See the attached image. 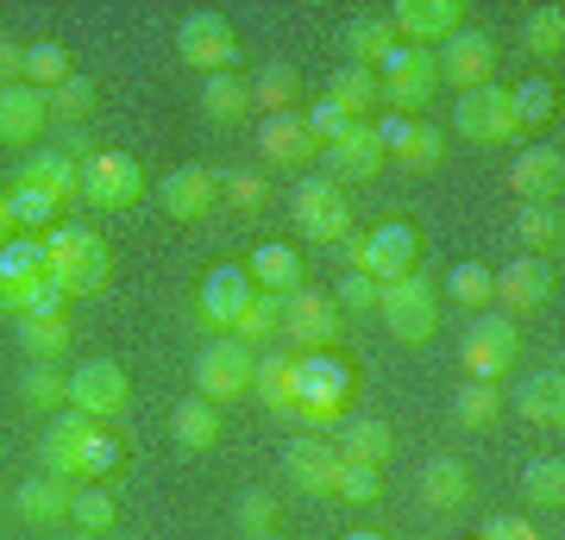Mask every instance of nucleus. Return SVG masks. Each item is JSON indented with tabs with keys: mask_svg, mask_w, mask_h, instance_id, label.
Instances as JSON below:
<instances>
[{
	"mask_svg": "<svg viewBox=\"0 0 565 540\" xmlns=\"http://www.w3.org/2000/svg\"><path fill=\"white\" fill-rule=\"evenodd\" d=\"M139 195H145L139 158H126V151H95V158L82 163V201H88V208L120 214V208H132Z\"/></svg>",
	"mask_w": 565,
	"mask_h": 540,
	"instance_id": "11",
	"label": "nucleus"
},
{
	"mask_svg": "<svg viewBox=\"0 0 565 540\" xmlns=\"http://www.w3.org/2000/svg\"><path fill=\"white\" fill-rule=\"evenodd\" d=\"M13 82H25V44L0 32V88H13Z\"/></svg>",
	"mask_w": 565,
	"mask_h": 540,
	"instance_id": "58",
	"label": "nucleus"
},
{
	"mask_svg": "<svg viewBox=\"0 0 565 540\" xmlns=\"http://www.w3.org/2000/svg\"><path fill=\"white\" fill-rule=\"evenodd\" d=\"M20 396L32 402V409H70V371H57V364H25L20 378Z\"/></svg>",
	"mask_w": 565,
	"mask_h": 540,
	"instance_id": "44",
	"label": "nucleus"
},
{
	"mask_svg": "<svg viewBox=\"0 0 565 540\" xmlns=\"http://www.w3.org/2000/svg\"><path fill=\"white\" fill-rule=\"evenodd\" d=\"M345 465H377L384 472V459L396 453V434H390V421L377 415H359L352 427H340V446H333Z\"/></svg>",
	"mask_w": 565,
	"mask_h": 540,
	"instance_id": "31",
	"label": "nucleus"
},
{
	"mask_svg": "<svg viewBox=\"0 0 565 540\" xmlns=\"http://www.w3.org/2000/svg\"><path fill=\"white\" fill-rule=\"evenodd\" d=\"M51 283V258H44V240H7L0 245V308L20 315L25 296Z\"/></svg>",
	"mask_w": 565,
	"mask_h": 540,
	"instance_id": "17",
	"label": "nucleus"
},
{
	"mask_svg": "<svg viewBox=\"0 0 565 540\" xmlns=\"http://www.w3.org/2000/svg\"><path fill=\"white\" fill-rule=\"evenodd\" d=\"M302 126H308V139H315V145H333V139H340V133H345L352 120H345L340 107H333V100L321 95L315 107H302Z\"/></svg>",
	"mask_w": 565,
	"mask_h": 540,
	"instance_id": "54",
	"label": "nucleus"
},
{
	"mask_svg": "<svg viewBox=\"0 0 565 540\" xmlns=\"http://www.w3.org/2000/svg\"><path fill=\"white\" fill-rule=\"evenodd\" d=\"M509 114H515V133H534V126H553V114H559V88L546 76H527L509 88Z\"/></svg>",
	"mask_w": 565,
	"mask_h": 540,
	"instance_id": "36",
	"label": "nucleus"
},
{
	"mask_svg": "<svg viewBox=\"0 0 565 540\" xmlns=\"http://www.w3.org/2000/svg\"><path fill=\"white\" fill-rule=\"evenodd\" d=\"M340 301L327 289H289L282 296V327L277 340H289V352H333L340 346Z\"/></svg>",
	"mask_w": 565,
	"mask_h": 540,
	"instance_id": "7",
	"label": "nucleus"
},
{
	"mask_svg": "<svg viewBox=\"0 0 565 540\" xmlns=\"http://www.w3.org/2000/svg\"><path fill=\"white\" fill-rule=\"evenodd\" d=\"M277 327H282V296L252 289V301H245L239 320H233V340H277Z\"/></svg>",
	"mask_w": 565,
	"mask_h": 540,
	"instance_id": "46",
	"label": "nucleus"
},
{
	"mask_svg": "<svg viewBox=\"0 0 565 540\" xmlns=\"http://www.w3.org/2000/svg\"><path fill=\"white\" fill-rule=\"evenodd\" d=\"M126 402H132V383L114 359H82L70 371V409H82L88 421H114L126 415Z\"/></svg>",
	"mask_w": 565,
	"mask_h": 540,
	"instance_id": "13",
	"label": "nucleus"
},
{
	"mask_svg": "<svg viewBox=\"0 0 565 540\" xmlns=\"http://www.w3.org/2000/svg\"><path fill=\"white\" fill-rule=\"evenodd\" d=\"M70 521H76L82 534H102L120 521V502H114V490L107 484H76V497H70Z\"/></svg>",
	"mask_w": 565,
	"mask_h": 540,
	"instance_id": "39",
	"label": "nucleus"
},
{
	"mask_svg": "<svg viewBox=\"0 0 565 540\" xmlns=\"http://www.w3.org/2000/svg\"><path fill=\"white\" fill-rule=\"evenodd\" d=\"M44 126H51V114H44L39 88H25V82L0 88V145H32L44 139Z\"/></svg>",
	"mask_w": 565,
	"mask_h": 540,
	"instance_id": "25",
	"label": "nucleus"
},
{
	"mask_svg": "<svg viewBox=\"0 0 565 540\" xmlns=\"http://www.w3.org/2000/svg\"><path fill=\"white\" fill-rule=\"evenodd\" d=\"M377 315H384V327L403 346H427L434 327H440V296H434V283L415 271V277H403V283H377Z\"/></svg>",
	"mask_w": 565,
	"mask_h": 540,
	"instance_id": "6",
	"label": "nucleus"
},
{
	"mask_svg": "<svg viewBox=\"0 0 565 540\" xmlns=\"http://www.w3.org/2000/svg\"><path fill=\"white\" fill-rule=\"evenodd\" d=\"M70 497H76V484L39 472V478H25L20 490H13V509H20V521H32V528H57V521H70Z\"/></svg>",
	"mask_w": 565,
	"mask_h": 540,
	"instance_id": "26",
	"label": "nucleus"
},
{
	"mask_svg": "<svg viewBox=\"0 0 565 540\" xmlns=\"http://www.w3.org/2000/svg\"><path fill=\"white\" fill-rule=\"evenodd\" d=\"M452 126H459V139L471 145H503L515 139V114H509V88L484 82V88H465L452 100Z\"/></svg>",
	"mask_w": 565,
	"mask_h": 540,
	"instance_id": "14",
	"label": "nucleus"
},
{
	"mask_svg": "<svg viewBox=\"0 0 565 540\" xmlns=\"http://www.w3.org/2000/svg\"><path fill=\"white\" fill-rule=\"evenodd\" d=\"M44 258H51V283H57L63 296H102L107 277H114V252H107L102 233H88V226H51L44 233Z\"/></svg>",
	"mask_w": 565,
	"mask_h": 540,
	"instance_id": "1",
	"label": "nucleus"
},
{
	"mask_svg": "<svg viewBox=\"0 0 565 540\" xmlns=\"http://www.w3.org/2000/svg\"><path fill=\"white\" fill-rule=\"evenodd\" d=\"M515 359H522V333H515L509 315H478L471 327H465L459 364H465L471 383H503L509 371H515Z\"/></svg>",
	"mask_w": 565,
	"mask_h": 540,
	"instance_id": "5",
	"label": "nucleus"
},
{
	"mask_svg": "<svg viewBox=\"0 0 565 540\" xmlns=\"http://www.w3.org/2000/svg\"><path fill=\"white\" fill-rule=\"evenodd\" d=\"M384 170V145L364 120H352L333 145H321V177L327 182H371Z\"/></svg>",
	"mask_w": 565,
	"mask_h": 540,
	"instance_id": "15",
	"label": "nucleus"
},
{
	"mask_svg": "<svg viewBox=\"0 0 565 540\" xmlns=\"http://www.w3.org/2000/svg\"><path fill=\"white\" fill-rule=\"evenodd\" d=\"M296 226H302V240H321V245L352 240V201H345L340 182L302 177V189H296Z\"/></svg>",
	"mask_w": 565,
	"mask_h": 540,
	"instance_id": "10",
	"label": "nucleus"
},
{
	"mask_svg": "<svg viewBox=\"0 0 565 540\" xmlns=\"http://www.w3.org/2000/svg\"><path fill=\"white\" fill-rule=\"evenodd\" d=\"M95 100H102V95H95V82L70 76V82H57V88L44 95V114H51L57 126H82L88 114H95Z\"/></svg>",
	"mask_w": 565,
	"mask_h": 540,
	"instance_id": "43",
	"label": "nucleus"
},
{
	"mask_svg": "<svg viewBox=\"0 0 565 540\" xmlns=\"http://www.w3.org/2000/svg\"><path fill=\"white\" fill-rule=\"evenodd\" d=\"M170 434H177V446H189V453H207V446L221 441V409L207 396H182L177 409H170Z\"/></svg>",
	"mask_w": 565,
	"mask_h": 540,
	"instance_id": "33",
	"label": "nucleus"
},
{
	"mask_svg": "<svg viewBox=\"0 0 565 540\" xmlns=\"http://www.w3.org/2000/svg\"><path fill=\"white\" fill-rule=\"evenodd\" d=\"M340 44H345V63H352V70H377V63H384L403 39H396L390 13H359V20H345Z\"/></svg>",
	"mask_w": 565,
	"mask_h": 540,
	"instance_id": "27",
	"label": "nucleus"
},
{
	"mask_svg": "<svg viewBox=\"0 0 565 540\" xmlns=\"http://www.w3.org/2000/svg\"><path fill=\"white\" fill-rule=\"evenodd\" d=\"M214 201H221V182H214V170H202V163H177V170L158 182V208L170 221H202Z\"/></svg>",
	"mask_w": 565,
	"mask_h": 540,
	"instance_id": "20",
	"label": "nucleus"
},
{
	"mask_svg": "<svg viewBox=\"0 0 565 540\" xmlns=\"http://www.w3.org/2000/svg\"><path fill=\"white\" fill-rule=\"evenodd\" d=\"M471 497V472H465L459 459H427L422 465V502L427 509H459V502Z\"/></svg>",
	"mask_w": 565,
	"mask_h": 540,
	"instance_id": "37",
	"label": "nucleus"
},
{
	"mask_svg": "<svg viewBox=\"0 0 565 540\" xmlns=\"http://www.w3.org/2000/svg\"><path fill=\"white\" fill-rule=\"evenodd\" d=\"M333 301H340V308H352V315H364V308H377V283L364 277V271H345L340 296H333Z\"/></svg>",
	"mask_w": 565,
	"mask_h": 540,
	"instance_id": "55",
	"label": "nucleus"
},
{
	"mask_svg": "<svg viewBox=\"0 0 565 540\" xmlns=\"http://www.w3.org/2000/svg\"><path fill=\"white\" fill-rule=\"evenodd\" d=\"M258 151H264V163H277V170H308V163H321V145L308 139V126H302L296 107H289V114H264Z\"/></svg>",
	"mask_w": 565,
	"mask_h": 540,
	"instance_id": "19",
	"label": "nucleus"
},
{
	"mask_svg": "<svg viewBox=\"0 0 565 540\" xmlns=\"http://www.w3.org/2000/svg\"><path fill=\"white\" fill-rule=\"evenodd\" d=\"M245 301H252L245 264H214L202 277V296H195V320H202L207 333H233V320H239Z\"/></svg>",
	"mask_w": 565,
	"mask_h": 540,
	"instance_id": "16",
	"label": "nucleus"
},
{
	"mask_svg": "<svg viewBox=\"0 0 565 540\" xmlns=\"http://www.w3.org/2000/svg\"><path fill=\"white\" fill-rule=\"evenodd\" d=\"M440 158H446V133L440 126H427V120H415V139L403 145V158L396 163H408V170H434Z\"/></svg>",
	"mask_w": 565,
	"mask_h": 540,
	"instance_id": "52",
	"label": "nucleus"
},
{
	"mask_svg": "<svg viewBox=\"0 0 565 540\" xmlns=\"http://www.w3.org/2000/svg\"><path fill=\"white\" fill-rule=\"evenodd\" d=\"M522 497H527V509H559L565 502V465L553 453L522 465Z\"/></svg>",
	"mask_w": 565,
	"mask_h": 540,
	"instance_id": "40",
	"label": "nucleus"
},
{
	"mask_svg": "<svg viewBox=\"0 0 565 540\" xmlns=\"http://www.w3.org/2000/svg\"><path fill=\"white\" fill-rule=\"evenodd\" d=\"M490 296L503 301L497 315H527V308H546V296H553V264H546V258L503 264V277L490 283Z\"/></svg>",
	"mask_w": 565,
	"mask_h": 540,
	"instance_id": "22",
	"label": "nucleus"
},
{
	"mask_svg": "<svg viewBox=\"0 0 565 540\" xmlns=\"http://www.w3.org/2000/svg\"><path fill=\"white\" fill-rule=\"evenodd\" d=\"M340 453L327 441H289L282 446V478L296 484V490H308V497H333L340 490Z\"/></svg>",
	"mask_w": 565,
	"mask_h": 540,
	"instance_id": "21",
	"label": "nucleus"
},
{
	"mask_svg": "<svg viewBox=\"0 0 565 540\" xmlns=\"http://www.w3.org/2000/svg\"><path fill=\"white\" fill-rule=\"evenodd\" d=\"M497 415H503V390L497 383H465V390H452V421L459 427H490Z\"/></svg>",
	"mask_w": 565,
	"mask_h": 540,
	"instance_id": "45",
	"label": "nucleus"
},
{
	"mask_svg": "<svg viewBox=\"0 0 565 540\" xmlns=\"http://www.w3.org/2000/svg\"><path fill=\"white\" fill-rule=\"evenodd\" d=\"M120 459H126L120 441L95 421V427H88V441H82V484H107L114 472H120Z\"/></svg>",
	"mask_w": 565,
	"mask_h": 540,
	"instance_id": "48",
	"label": "nucleus"
},
{
	"mask_svg": "<svg viewBox=\"0 0 565 540\" xmlns=\"http://www.w3.org/2000/svg\"><path fill=\"white\" fill-rule=\"evenodd\" d=\"M352 409V364L340 352H296V421L340 427Z\"/></svg>",
	"mask_w": 565,
	"mask_h": 540,
	"instance_id": "2",
	"label": "nucleus"
},
{
	"mask_svg": "<svg viewBox=\"0 0 565 540\" xmlns=\"http://www.w3.org/2000/svg\"><path fill=\"white\" fill-rule=\"evenodd\" d=\"M258 540H277V534H258Z\"/></svg>",
	"mask_w": 565,
	"mask_h": 540,
	"instance_id": "63",
	"label": "nucleus"
},
{
	"mask_svg": "<svg viewBox=\"0 0 565 540\" xmlns=\"http://www.w3.org/2000/svg\"><path fill=\"white\" fill-rule=\"evenodd\" d=\"M252 390H258V402L270 415H296V352H289V346L264 352V359L252 364Z\"/></svg>",
	"mask_w": 565,
	"mask_h": 540,
	"instance_id": "30",
	"label": "nucleus"
},
{
	"mask_svg": "<svg viewBox=\"0 0 565 540\" xmlns=\"http://www.w3.org/2000/svg\"><path fill=\"white\" fill-rule=\"evenodd\" d=\"M221 189H226V201H233V208H252V214L264 208V177H252V170H233Z\"/></svg>",
	"mask_w": 565,
	"mask_h": 540,
	"instance_id": "56",
	"label": "nucleus"
},
{
	"mask_svg": "<svg viewBox=\"0 0 565 540\" xmlns=\"http://www.w3.org/2000/svg\"><path fill=\"white\" fill-rule=\"evenodd\" d=\"M76 76V63H70V51H63L57 39H39L25 44V88H39V95H51L57 82Z\"/></svg>",
	"mask_w": 565,
	"mask_h": 540,
	"instance_id": "38",
	"label": "nucleus"
},
{
	"mask_svg": "<svg viewBox=\"0 0 565 540\" xmlns=\"http://www.w3.org/2000/svg\"><path fill=\"white\" fill-rule=\"evenodd\" d=\"M233 521L245 528V540L277 534V497H270V490H239V502H233Z\"/></svg>",
	"mask_w": 565,
	"mask_h": 540,
	"instance_id": "51",
	"label": "nucleus"
},
{
	"mask_svg": "<svg viewBox=\"0 0 565 540\" xmlns=\"http://www.w3.org/2000/svg\"><path fill=\"white\" fill-rule=\"evenodd\" d=\"M296 88H302V76H296L289 63H264L258 76H252V107H264V114H289V107H296Z\"/></svg>",
	"mask_w": 565,
	"mask_h": 540,
	"instance_id": "41",
	"label": "nucleus"
},
{
	"mask_svg": "<svg viewBox=\"0 0 565 540\" xmlns=\"http://www.w3.org/2000/svg\"><path fill=\"white\" fill-rule=\"evenodd\" d=\"M7 189H32V195H51L63 208L70 195H82V163H70L51 145V151H32V158H20V170H13V182Z\"/></svg>",
	"mask_w": 565,
	"mask_h": 540,
	"instance_id": "23",
	"label": "nucleus"
},
{
	"mask_svg": "<svg viewBox=\"0 0 565 540\" xmlns=\"http://www.w3.org/2000/svg\"><path fill=\"white\" fill-rule=\"evenodd\" d=\"M202 114H207V120H221V126L245 120V114H252V82L233 76V70L202 76Z\"/></svg>",
	"mask_w": 565,
	"mask_h": 540,
	"instance_id": "35",
	"label": "nucleus"
},
{
	"mask_svg": "<svg viewBox=\"0 0 565 540\" xmlns=\"http://www.w3.org/2000/svg\"><path fill=\"white\" fill-rule=\"evenodd\" d=\"M252 346L233 340V333H221V340H207L202 352H195V396H207L214 409L233 396H252Z\"/></svg>",
	"mask_w": 565,
	"mask_h": 540,
	"instance_id": "8",
	"label": "nucleus"
},
{
	"mask_svg": "<svg viewBox=\"0 0 565 540\" xmlns=\"http://www.w3.org/2000/svg\"><path fill=\"white\" fill-rule=\"evenodd\" d=\"M490 283H497V271H490V264L465 258V264H452L446 289H452V301H459V308H484V301H490Z\"/></svg>",
	"mask_w": 565,
	"mask_h": 540,
	"instance_id": "50",
	"label": "nucleus"
},
{
	"mask_svg": "<svg viewBox=\"0 0 565 540\" xmlns=\"http://www.w3.org/2000/svg\"><path fill=\"white\" fill-rule=\"evenodd\" d=\"M440 88V70H434V51L427 44H396L384 63H377V100H390V114L403 120H422V107Z\"/></svg>",
	"mask_w": 565,
	"mask_h": 540,
	"instance_id": "4",
	"label": "nucleus"
},
{
	"mask_svg": "<svg viewBox=\"0 0 565 540\" xmlns=\"http://www.w3.org/2000/svg\"><path fill=\"white\" fill-rule=\"evenodd\" d=\"M63 308H70V296H63L57 283H39V289L25 296V308H20V315H63ZM20 315H13V320H20Z\"/></svg>",
	"mask_w": 565,
	"mask_h": 540,
	"instance_id": "59",
	"label": "nucleus"
},
{
	"mask_svg": "<svg viewBox=\"0 0 565 540\" xmlns=\"http://www.w3.org/2000/svg\"><path fill=\"white\" fill-rule=\"evenodd\" d=\"M327 100L340 107L345 120H359L364 107L377 100V70H352V63H345V70H333V82H327Z\"/></svg>",
	"mask_w": 565,
	"mask_h": 540,
	"instance_id": "42",
	"label": "nucleus"
},
{
	"mask_svg": "<svg viewBox=\"0 0 565 540\" xmlns=\"http://www.w3.org/2000/svg\"><path fill=\"white\" fill-rule=\"evenodd\" d=\"M522 44L534 51V57L559 63V51H565V7H534L527 25H522Z\"/></svg>",
	"mask_w": 565,
	"mask_h": 540,
	"instance_id": "47",
	"label": "nucleus"
},
{
	"mask_svg": "<svg viewBox=\"0 0 565 540\" xmlns=\"http://www.w3.org/2000/svg\"><path fill=\"white\" fill-rule=\"evenodd\" d=\"M20 346L32 364H57L70 346H76V333H70V320L63 315H20Z\"/></svg>",
	"mask_w": 565,
	"mask_h": 540,
	"instance_id": "34",
	"label": "nucleus"
},
{
	"mask_svg": "<svg viewBox=\"0 0 565 540\" xmlns=\"http://www.w3.org/2000/svg\"><path fill=\"white\" fill-rule=\"evenodd\" d=\"M434 70H440V82H452L459 95L465 88H484V82H497V39L459 25L452 39L434 44Z\"/></svg>",
	"mask_w": 565,
	"mask_h": 540,
	"instance_id": "12",
	"label": "nucleus"
},
{
	"mask_svg": "<svg viewBox=\"0 0 565 540\" xmlns=\"http://www.w3.org/2000/svg\"><path fill=\"white\" fill-rule=\"evenodd\" d=\"M345 252V271H364L371 283H403V277H415V264H422V233L408 221H390V226H377V233H352V240L340 245Z\"/></svg>",
	"mask_w": 565,
	"mask_h": 540,
	"instance_id": "3",
	"label": "nucleus"
},
{
	"mask_svg": "<svg viewBox=\"0 0 565 540\" xmlns=\"http://www.w3.org/2000/svg\"><path fill=\"white\" fill-rule=\"evenodd\" d=\"M7 214H13V233H51V221H57V201L32 195V189H7Z\"/></svg>",
	"mask_w": 565,
	"mask_h": 540,
	"instance_id": "49",
	"label": "nucleus"
},
{
	"mask_svg": "<svg viewBox=\"0 0 565 540\" xmlns=\"http://www.w3.org/2000/svg\"><path fill=\"white\" fill-rule=\"evenodd\" d=\"M515 240L527 245V258H559L565 245V221H559V201H522L515 208Z\"/></svg>",
	"mask_w": 565,
	"mask_h": 540,
	"instance_id": "29",
	"label": "nucleus"
},
{
	"mask_svg": "<svg viewBox=\"0 0 565 540\" xmlns=\"http://www.w3.org/2000/svg\"><path fill=\"white\" fill-rule=\"evenodd\" d=\"M478 540H541V534H534L527 516H490L484 528H478Z\"/></svg>",
	"mask_w": 565,
	"mask_h": 540,
	"instance_id": "57",
	"label": "nucleus"
},
{
	"mask_svg": "<svg viewBox=\"0 0 565 540\" xmlns=\"http://www.w3.org/2000/svg\"><path fill=\"white\" fill-rule=\"evenodd\" d=\"M63 540H102V534H82V528H76V534H63Z\"/></svg>",
	"mask_w": 565,
	"mask_h": 540,
	"instance_id": "62",
	"label": "nucleus"
},
{
	"mask_svg": "<svg viewBox=\"0 0 565 540\" xmlns=\"http://www.w3.org/2000/svg\"><path fill=\"white\" fill-rule=\"evenodd\" d=\"M390 25H396V39L403 44H434L452 39L465 25V7L459 0H396V13H390Z\"/></svg>",
	"mask_w": 565,
	"mask_h": 540,
	"instance_id": "18",
	"label": "nucleus"
},
{
	"mask_svg": "<svg viewBox=\"0 0 565 540\" xmlns=\"http://www.w3.org/2000/svg\"><path fill=\"white\" fill-rule=\"evenodd\" d=\"M345 540H390V534H377V528H352Z\"/></svg>",
	"mask_w": 565,
	"mask_h": 540,
	"instance_id": "61",
	"label": "nucleus"
},
{
	"mask_svg": "<svg viewBox=\"0 0 565 540\" xmlns=\"http://www.w3.org/2000/svg\"><path fill=\"white\" fill-rule=\"evenodd\" d=\"M245 277H252V289H264V296H289V289H302V252L282 245V240H270V245L252 252Z\"/></svg>",
	"mask_w": 565,
	"mask_h": 540,
	"instance_id": "28",
	"label": "nucleus"
},
{
	"mask_svg": "<svg viewBox=\"0 0 565 540\" xmlns=\"http://www.w3.org/2000/svg\"><path fill=\"white\" fill-rule=\"evenodd\" d=\"M559 182H565L559 145H527V151H515V163H509V189L522 201H559Z\"/></svg>",
	"mask_w": 565,
	"mask_h": 540,
	"instance_id": "24",
	"label": "nucleus"
},
{
	"mask_svg": "<svg viewBox=\"0 0 565 540\" xmlns=\"http://www.w3.org/2000/svg\"><path fill=\"white\" fill-rule=\"evenodd\" d=\"M177 57L189 70H202V76H221L239 63V39H233V25L214 13V7H195V13H182L177 25Z\"/></svg>",
	"mask_w": 565,
	"mask_h": 540,
	"instance_id": "9",
	"label": "nucleus"
},
{
	"mask_svg": "<svg viewBox=\"0 0 565 540\" xmlns=\"http://www.w3.org/2000/svg\"><path fill=\"white\" fill-rule=\"evenodd\" d=\"M7 240H20V233H13V214H7V189H0V245Z\"/></svg>",
	"mask_w": 565,
	"mask_h": 540,
	"instance_id": "60",
	"label": "nucleus"
},
{
	"mask_svg": "<svg viewBox=\"0 0 565 540\" xmlns=\"http://www.w3.org/2000/svg\"><path fill=\"white\" fill-rule=\"evenodd\" d=\"M515 415L534 421V427H559L565 421V378L559 371H534V378L515 390Z\"/></svg>",
	"mask_w": 565,
	"mask_h": 540,
	"instance_id": "32",
	"label": "nucleus"
},
{
	"mask_svg": "<svg viewBox=\"0 0 565 540\" xmlns=\"http://www.w3.org/2000/svg\"><path fill=\"white\" fill-rule=\"evenodd\" d=\"M333 497H345V502H377V497H384L377 465H340V490H333Z\"/></svg>",
	"mask_w": 565,
	"mask_h": 540,
	"instance_id": "53",
	"label": "nucleus"
}]
</instances>
